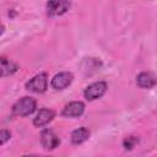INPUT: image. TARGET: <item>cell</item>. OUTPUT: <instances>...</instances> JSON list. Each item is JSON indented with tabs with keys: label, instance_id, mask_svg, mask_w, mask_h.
Listing matches in <instances>:
<instances>
[{
	"label": "cell",
	"instance_id": "4fadbf2b",
	"mask_svg": "<svg viewBox=\"0 0 157 157\" xmlns=\"http://www.w3.org/2000/svg\"><path fill=\"white\" fill-rule=\"evenodd\" d=\"M11 139V134L9 130H0V146L6 144Z\"/></svg>",
	"mask_w": 157,
	"mask_h": 157
},
{
	"label": "cell",
	"instance_id": "3957f363",
	"mask_svg": "<svg viewBox=\"0 0 157 157\" xmlns=\"http://www.w3.org/2000/svg\"><path fill=\"white\" fill-rule=\"evenodd\" d=\"M107 88H108V86L104 81H97V82H93V83H91L90 86L86 87V90L83 92V96L88 101H94V99L101 98L105 93Z\"/></svg>",
	"mask_w": 157,
	"mask_h": 157
},
{
	"label": "cell",
	"instance_id": "30bf717a",
	"mask_svg": "<svg viewBox=\"0 0 157 157\" xmlns=\"http://www.w3.org/2000/svg\"><path fill=\"white\" fill-rule=\"evenodd\" d=\"M136 83L141 88H152L156 85V80H155V76L151 72L144 71V72H140L137 75Z\"/></svg>",
	"mask_w": 157,
	"mask_h": 157
},
{
	"label": "cell",
	"instance_id": "52a82bcc",
	"mask_svg": "<svg viewBox=\"0 0 157 157\" xmlns=\"http://www.w3.org/2000/svg\"><path fill=\"white\" fill-rule=\"evenodd\" d=\"M85 112V104L81 101H74L70 102L69 104H66L63 109V115L67 117V118H77L81 117Z\"/></svg>",
	"mask_w": 157,
	"mask_h": 157
},
{
	"label": "cell",
	"instance_id": "8fae6325",
	"mask_svg": "<svg viewBox=\"0 0 157 157\" xmlns=\"http://www.w3.org/2000/svg\"><path fill=\"white\" fill-rule=\"evenodd\" d=\"M88 137H90V130L85 126L78 128L71 132V141L75 145H80L85 142L86 140H88Z\"/></svg>",
	"mask_w": 157,
	"mask_h": 157
},
{
	"label": "cell",
	"instance_id": "7c38bea8",
	"mask_svg": "<svg viewBox=\"0 0 157 157\" xmlns=\"http://www.w3.org/2000/svg\"><path fill=\"white\" fill-rule=\"evenodd\" d=\"M137 142H139V139L136 136H129L123 141V146L125 150H132Z\"/></svg>",
	"mask_w": 157,
	"mask_h": 157
},
{
	"label": "cell",
	"instance_id": "9c48e42d",
	"mask_svg": "<svg viewBox=\"0 0 157 157\" xmlns=\"http://www.w3.org/2000/svg\"><path fill=\"white\" fill-rule=\"evenodd\" d=\"M17 70H18V65L16 63H13L12 60L5 56H0V77L11 76Z\"/></svg>",
	"mask_w": 157,
	"mask_h": 157
},
{
	"label": "cell",
	"instance_id": "8992f818",
	"mask_svg": "<svg viewBox=\"0 0 157 157\" xmlns=\"http://www.w3.org/2000/svg\"><path fill=\"white\" fill-rule=\"evenodd\" d=\"M40 144L45 150H54L59 146L60 140L54 134V131H52L49 129H45L40 134Z\"/></svg>",
	"mask_w": 157,
	"mask_h": 157
},
{
	"label": "cell",
	"instance_id": "5bb4252c",
	"mask_svg": "<svg viewBox=\"0 0 157 157\" xmlns=\"http://www.w3.org/2000/svg\"><path fill=\"white\" fill-rule=\"evenodd\" d=\"M4 31H5V27H4V25H2V22L0 21V36L4 33Z\"/></svg>",
	"mask_w": 157,
	"mask_h": 157
},
{
	"label": "cell",
	"instance_id": "277c9868",
	"mask_svg": "<svg viewBox=\"0 0 157 157\" xmlns=\"http://www.w3.org/2000/svg\"><path fill=\"white\" fill-rule=\"evenodd\" d=\"M70 9V0H49L47 2V12L49 16H61Z\"/></svg>",
	"mask_w": 157,
	"mask_h": 157
},
{
	"label": "cell",
	"instance_id": "7a4b0ae2",
	"mask_svg": "<svg viewBox=\"0 0 157 157\" xmlns=\"http://www.w3.org/2000/svg\"><path fill=\"white\" fill-rule=\"evenodd\" d=\"M26 88L31 92L36 93H43L48 88V77L45 72H40L36 76H33L29 81L26 83Z\"/></svg>",
	"mask_w": 157,
	"mask_h": 157
},
{
	"label": "cell",
	"instance_id": "ba28073f",
	"mask_svg": "<svg viewBox=\"0 0 157 157\" xmlns=\"http://www.w3.org/2000/svg\"><path fill=\"white\" fill-rule=\"evenodd\" d=\"M55 117V113L52 110V109H48V108H43L38 112V114L36 115V118L33 119V125L37 126V128H42V126H45L47 124H49L53 118Z\"/></svg>",
	"mask_w": 157,
	"mask_h": 157
},
{
	"label": "cell",
	"instance_id": "6da1fadb",
	"mask_svg": "<svg viewBox=\"0 0 157 157\" xmlns=\"http://www.w3.org/2000/svg\"><path fill=\"white\" fill-rule=\"evenodd\" d=\"M37 108V102L32 97H22L12 105V113L17 117H27Z\"/></svg>",
	"mask_w": 157,
	"mask_h": 157
},
{
	"label": "cell",
	"instance_id": "5b68a950",
	"mask_svg": "<svg viewBox=\"0 0 157 157\" xmlns=\"http://www.w3.org/2000/svg\"><path fill=\"white\" fill-rule=\"evenodd\" d=\"M72 78H74V76H72L71 72H67V71L59 72L52 78L50 85L54 90H64V88H66L71 85Z\"/></svg>",
	"mask_w": 157,
	"mask_h": 157
}]
</instances>
